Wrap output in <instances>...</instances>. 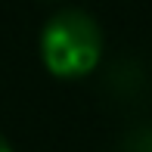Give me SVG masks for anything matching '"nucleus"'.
<instances>
[{
  "label": "nucleus",
  "instance_id": "obj_2",
  "mask_svg": "<svg viewBox=\"0 0 152 152\" xmlns=\"http://www.w3.org/2000/svg\"><path fill=\"white\" fill-rule=\"evenodd\" d=\"M0 152H16V149H12V143H10V140H6V137H3V134H0Z\"/></svg>",
  "mask_w": 152,
  "mask_h": 152
},
{
  "label": "nucleus",
  "instance_id": "obj_1",
  "mask_svg": "<svg viewBox=\"0 0 152 152\" xmlns=\"http://www.w3.org/2000/svg\"><path fill=\"white\" fill-rule=\"evenodd\" d=\"M106 50V34L93 12L68 6L53 12L37 37L44 68L59 81H78L96 72Z\"/></svg>",
  "mask_w": 152,
  "mask_h": 152
}]
</instances>
